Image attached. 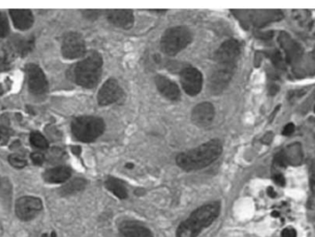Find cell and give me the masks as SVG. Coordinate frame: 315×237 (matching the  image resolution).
I'll use <instances>...</instances> for the list:
<instances>
[{"mask_svg": "<svg viewBox=\"0 0 315 237\" xmlns=\"http://www.w3.org/2000/svg\"><path fill=\"white\" fill-rule=\"evenodd\" d=\"M32 163L36 165H42L45 160V156L42 153H33L31 154Z\"/></svg>", "mask_w": 315, "mask_h": 237, "instance_id": "d4e9b609", "label": "cell"}, {"mask_svg": "<svg viewBox=\"0 0 315 237\" xmlns=\"http://www.w3.org/2000/svg\"><path fill=\"white\" fill-rule=\"evenodd\" d=\"M28 86L33 94L41 95L48 90V81L42 69L36 64H28L25 67Z\"/></svg>", "mask_w": 315, "mask_h": 237, "instance_id": "8fae6325", "label": "cell"}, {"mask_svg": "<svg viewBox=\"0 0 315 237\" xmlns=\"http://www.w3.org/2000/svg\"><path fill=\"white\" fill-rule=\"evenodd\" d=\"M314 112H315V107H314Z\"/></svg>", "mask_w": 315, "mask_h": 237, "instance_id": "f35d334b", "label": "cell"}, {"mask_svg": "<svg viewBox=\"0 0 315 237\" xmlns=\"http://www.w3.org/2000/svg\"><path fill=\"white\" fill-rule=\"evenodd\" d=\"M71 169L68 166H57L46 170L43 174V179L51 184H61L70 178Z\"/></svg>", "mask_w": 315, "mask_h": 237, "instance_id": "e0dca14e", "label": "cell"}, {"mask_svg": "<svg viewBox=\"0 0 315 237\" xmlns=\"http://www.w3.org/2000/svg\"><path fill=\"white\" fill-rule=\"evenodd\" d=\"M6 135H7L6 129L0 127V140H1L3 137H5Z\"/></svg>", "mask_w": 315, "mask_h": 237, "instance_id": "836d02e7", "label": "cell"}, {"mask_svg": "<svg viewBox=\"0 0 315 237\" xmlns=\"http://www.w3.org/2000/svg\"><path fill=\"white\" fill-rule=\"evenodd\" d=\"M72 152L77 155H79V153H81V149L79 146H74L72 147Z\"/></svg>", "mask_w": 315, "mask_h": 237, "instance_id": "d6a6232c", "label": "cell"}, {"mask_svg": "<svg viewBox=\"0 0 315 237\" xmlns=\"http://www.w3.org/2000/svg\"><path fill=\"white\" fill-rule=\"evenodd\" d=\"M83 16L89 20H93V19H97L98 17L100 16L101 11H96V10H88V11H84L83 12Z\"/></svg>", "mask_w": 315, "mask_h": 237, "instance_id": "4316f807", "label": "cell"}, {"mask_svg": "<svg viewBox=\"0 0 315 237\" xmlns=\"http://www.w3.org/2000/svg\"><path fill=\"white\" fill-rule=\"evenodd\" d=\"M310 197L308 200V204H307V210H308V214L310 215V218L312 220H315V180L310 179Z\"/></svg>", "mask_w": 315, "mask_h": 237, "instance_id": "7402d4cb", "label": "cell"}, {"mask_svg": "<svg viewBox=\"0 0 315 237\" xmlns=\"http://www.w3.org/2000/svg\"><path fill=\"white\" fill-rule=\"evenodd\" d=\"M273 179L275 181V183L279 184L280 186H284L286 184V179H285V177L281 174H275Z\"/></svg>", "mask_w": 315, "mask_h": 237, "instance_id": "f546056e", "label": "cell"}, {"mask_svg": "<svg viewBox=\"0 0 315 237\" xmlns=\"http://www.w3.org/2000/svg\"><path fill=\"white\" fill-rule=\"evenodd\" d=\"M295 130V126L294 124H292V123H289L288 125H286L283 128V131H282V134H283L284 136H290Z\"/></svg>", "mask_w": 315, "mask_h": 237, "instance_id": "f1b7e54d", "label": "cell"}, {"mask_svg": "<svg viewBox=\"0 0 315 237\" xmlns=\"http://www.w3.org/2000/svg\"><path fill=\"white\" fill-rule=\"evenodd\" d=\"M10 45H11V50L15 52L17 55L21 57H25L33 50L35 45V41L33 37L25 38V37L16 36L12 38V40L10 42Z\"/></svg>", "mask_w": 315, "mask_h": 237, "instance_id": "ac0fdd59", "label": "cell"}, {"mask_svg": "<svg viewBox=\"0 0 315 237\" xmlns=\"http://www.w3.org/2000/svg\"><path fill=\"white\" fill-rule=\"evenodd\" d=\"M10 15L15 27L21 31L29 30L34 21L32 12L30 10H11Z\"/></svg>", "mask_w": 315, "mask_h": 237, "instance_id": "2e32d148", "label": "cell"}, {"mask_svg": "<svg viewBox=\"0 0 315 237\" xmlns=\"http://www.w3.org/2000/svg\"><path fill=\"white\" fill-rule=\"evenodd\" d=\"M10 69V63L5 58H0V72Z\"/></svg>", "mask_w": 315, "mask_h": 237, "instance_id": "4dcf8cb0", "label": "cell"}, {"mask_svg": "<svg viewBox=\"0 0 315 237\" xmlns=\"http://www.w3.org/2000/svg\"><path fill=\"white\" fill-rule=\"evenodd\" d=\"M42 237H49V236H48L47 234H43V235H42Z\"/></svg>", "mask_w": 315, "mask_h": 237, "instance_id": "74e56055", "label": "cell"}, {"mask_svg": "<svg viewBox=\"0 0 315 237\" xmlns=\"http://www.w3.org/2000/svg\"><path fill=\"white\" fill-rule=\"evenodd\" d=\"M105 187L120 200H126L128 197L126 185L116 177H108L105 181Z\"/></svg>", "mask_w": 315, "mask_h": 237, "instance_id": "d6986e66", "label": "cell"}, {"mask_svg": "<svg viewBox=\"0 0 315 237\" xmlns=\"http://www.w3.org/2000/svg\"><path fill=\"white\" fill-rule=\"evenodd\" d=\"M104 130L103 119L97 116H79L71 123L74 137L81 143H93L103 134Z\"/></svg>", "mask_w": 315, "mask_h": 237, "instance_id": "277c9868", "label": "cell"}, {"mask_svg": "<svg viewBox=\"0 0 315 237\" xmlns=\"http://www.w3.org/2000/svg\"><path fill=\"white\" fill-rule=\"evenodd\" d=\"M105 15L111 24L124 30L131 29L135 22L131 10H108L105 11Z\"/></svg>", "mask_w": 315, "mask_h": 237, "instance_id": "4fadbf2b", "label": "cell"}, {"mask_svg": "<svg viewBox=\"0 0 315 237\" xmlns=\"http://www.w3.org/2000/svg\"><path fill=\"white\" fill-rule=\"evenodd\" d=\"M126 168H133L134 167V164H126Z\"/></svg>", "mask_w": 315, "mask_h": 237, "instance_id": "d590c367", "label": "cell"}, {"mask_svg": "<svg viewBox=\"0 0 315 237\" xmlns=\"http://www.w3.org/2000/svg\"><path fill=\"white\" fill-rule=\"evenodd\" d=\"M120 237H153L151 231L139 222L125 221L119 228Z\"/></svg>", "mask_w": 315, "mask_h": 237, "instance_id": "9a60e30c", "label": "cell"}, {"mask_svg": "<svg viewBox=\"0 0 315 237\" xmlns=\"http://www.w3.org/2000/svg\"><path fill=\"white\" fill-rule=\"evenodd\" d=\"M103 60L100 53L92 51L87 58L76 65L73 71L74 80L77 84L92 89L98 84L102 72Z\"/></svg>", "mask_w": 315, "mask_h": 237, "instance_id": "3957f363", "label": "cell"}, {"mask_svg": "<svg viewBox=\"0 0 315 237\" xmlns=\"http://www.w3.org/2000/svg\"><path fill=\"white\" fill-rule=\"evenodd\" d=\"M3 93V88H2V85L0 84V95Z\"/></svg>", "mask_w": 315, "mask_h": 237, "instance_id": "8d00e7d4", "label": "cell"}, {"mask_svg": "<svg viewBox=\"0 0 315 237\" xmlns=\"http://www.w3.org/2000/svg\"><path fill=\"white\" fill-rule=\"evenodd\" d=\"M215 66L208 76V90L212 94H220L230 84L236 71V61L214 60Z\"/></svg>", "mask_w": 315, "mask_h": 237, "instance_id": "8992f818", "label": "cell"}, {"mask_svg": "<svg viewBox=\"0 0 315 237\" xmlns=\"http://www.w3.org/2000/svg\"><path fill=\"white\" fill-rule=\"evenodd\" d=\"M268 196H269L270 198H272V199H274V198H276V197H277V193H276V191L274 190L273 187H268Z\"/></svg>", "mask_w": 315, "mask_h": 237, "instance_id": "1f68e13d", "label": "cell"}, {"mask_svg": "<svg viewBox=\"0 0 315 237\" xmlns=\"http://www.w3.org/2000/svg\"><path fill=\"white\" fill-rule=\"evenodd\" d=\"M9 163L15 168L21 169L27 165V161L19 154H12L9 157Z\"/></svg>", "mask_w": 315, "mask_h": 237, "instance_id": "603a6c76", "label": "cell"}, {"mask_svg": "<svg viewBox=\"0 0 315 237\" xmlns=\"http://www.w3.org/2000/svg\"><path fill=\"white\" fill-rule=\"evenodd\" d=\"M62 55L67 59H78L86 55V43L82 35L79 32H68L63 38Z\"/></svg>", "mask_w": 315, "mask_h": 237, "instance_id": "52a82bcc", "label": "cell"}, {"mask_svg": "<svg viewBox=\"0 0 315 237\" xmlns=\"http://www.w3.org/2000/svg\"><path fill=\"white\" fill-rule=\"evenodd\" d=\"M30 141L33 147L40 150H47L49 147L47 139L40 132H32L30 135Z\"/></svg>", "mask_w": 315, "mask_h": 237, "instance_id": "44dd1931", "label": "cell"}, {"mask_svg": "<svg viewBox=\"0 0 315 237\" xmlns=\"http://www.w3.org/2000/svg\"><path fill=\"white\" fill-rule=\"evenodd\" d=\"M86 184H87V181L83 178H75L62 186L59 190V193L60 195L64 196V197L74 195L84 189Z\"/></svg>", "mask_w": 315, "mask_h": 237, "instance_id": "ffe728a7", "label": "cell"}, {"mask_svg": "<svg viewBox=\"0 0 315 237\" xmlns=\"http://www.w3.org/2000/svg\"><path fill=\"white\" fill-rule=\"evenodd\" d=\"M281 236L282 237H297V231L295 230L294 228L292 227H288V228H285L282 233H281Z\"/></svg>", "mask_w": 315, "mask_h": 237, "instance_id": "83f0119b", "label": "cell"}, {"mask_svg": "<svg viewBox=\"0 0 315 237\" xmlns=\"http://www.w3.org/2000/svg\"><path fill=\"white\" fill-rule=\"evenodd\" d=\"M42 202L39 198L26 196L19 199L15 211L17 216L22 221H31L42 211Z\"/></svg>", "mask_w": 315, "mask_h": 237, "instance_id": "9c48e42d", "label": "cell"}, {"mask_svg": "<svg viewBox=\"0 0 315 237\" xmlns=\"http://www.w3.org/2000/svg\"><path fill=\"white\" fill-rule=\"evenodd\" d=\"M222 149L220 139H211L198 147L179 153L175 161L179 167L186 172L197 171L214 163L221 156Z\"/></svg>", "mask_w": 315, "mask_h": 237, "instance_id": "6da1fadb", "label": "cell"}, {"mask_svg": "<svg viewBox=\"0 0 315 237\" xmlns=\"http://www.w3.org/2000/svg\"><path fill=\"white\" fill-rule=\"evenodd\" d=\"M123 95L124 90L118 81L114 78H110L100 87L97 95V101L100 106H110L121 100Z\"/></svg>", "mask_w": 315, "mask_h": 237, "instance_id": "30bf717a", "label": "cell"}, {"mask_svg": "<svg viewBox=\"0 0 315 237\" xmlns=\"http://www.w3.org/2000/svg\"><path fill=\"white\" fill-rule=\"evenodd\" d=\"M10 33L9 21L5 14L0 11V38H5Z\"/></svg>", "mask_w": 315, "mask_h": 237, "instance_id": "cb8c5ba5", "label": "cell"}, {"mask_svg": "<svg viewBox=\"0 0 315 237\" xmlns=\"http://www.w3.org/2000/svg\"><path fill=\"white\" fill-rule=\"evenodd\" d=\"M287 163H288V160H287V157L285 154H283V153H280L278 155H276L275 164H278L279 166H281V167H285L287 165Z\"/></svg>", "mask_w": 315, "mask_h": 237, "instance_id": "484cf974", "label": "cell"}, {"mask_svg": "<svg viewBox=\"0 0 315 237\" xmlns=\"http://www.w3.org/2000/svg\"><path fill=\"white\" fill-rule=\"evenodd\" d=\"M221 212V203L211 202L201 206L183 221L177 229V237H196L214 222Z\"/></svg>", "mask_w": 315, "mask_h": 237, "instance_id": "7a4b0ae2", "label": "cell"}, {"mask_svg": "<svg viewBox=\"0 0 315 237\" xmlns=\"http://www.w3.org/2000/svg\"><path fill=\"white\" fill-rule=\"evenodd\" d=\"M193 41V33L186 26L171 27L163 32L161 39V49L163 53L171 57L187 48Z\"/></svg>", "mask_w": 315, "mask_h": 237, "instance_id": "5b68a950", "label": "cell"}, {"mask_svg": "<svg viewBox=\"0 0 315 237\" xmlns=\"http://www.w3.org/2000/svg\"><path fill=\"white\" fill-rule=\"evenodd\" d=\"M271 215H272V216L273 217H275V218H277V217H279V215H280V214H279V212H278V211H273V212L271 213Z\"/></svg>", "mask_w": 315, "mask_h": 237, "instance_id": "e575fe53", "label": "cell"}, {"mask_svg": "<svg viewBox=\"0 0 315 237\" xmlns=\"http://www.w3.org/2000/svg\"><path fill=\"white\" fill-rule=\"evenodd\" d=\"M215 107L208 102H204L194 106L191 114V119L197 127H208L215 118Z\"/></svg>", "mask_w": 315, "mask_h": 237, "instance_id": "7c38bea8", "label": "cell"}, {"mask_svg": "<svg viewBox=\"0 0 315 237\" xmlns=\"http://www.w3.org/2000/svg\"><path fill=\"white\" fill-rule=\"evenodd\" d=\"M155 84L160 93L170 101H178L181 97V91L178 85L174 81L163 75H157L155 77Z\"/></svg>", "mask_w": 315, "mask_h": 237, "instance_id": "5bb4252c", "label": "cell"}, {"mask_svg": "<svg viewBox=\"0 0 315 237\" xmlns=\"http://www.w3.org/2000/svg\"><path fill=\"white\" fill-rule=\"evenodd\" d=\"M180 81L185 93L195 96L202 90L203 75L196 68L188 66L181 70Z\"/></svg>", "mask_w": 315, "mask_h": 237, "instance_id": "ba28073f", "label": "cell"}]
</instances>
